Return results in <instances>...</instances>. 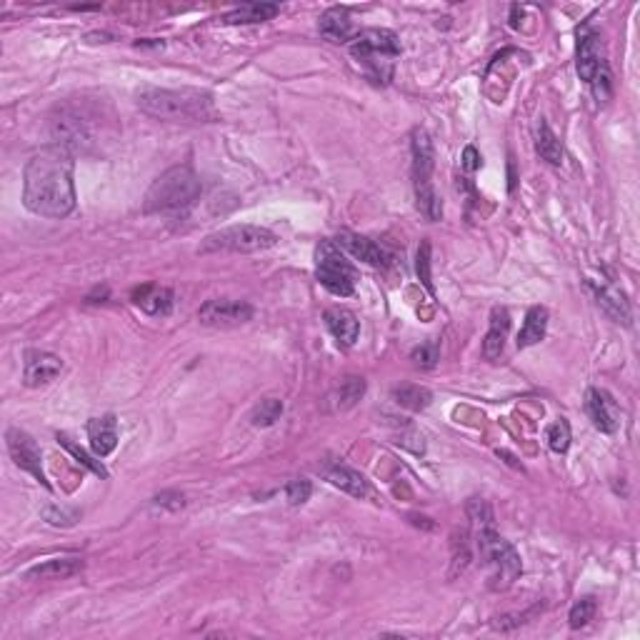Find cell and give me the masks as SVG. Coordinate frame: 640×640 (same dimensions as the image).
<instances>
[{
    "mask_svg": "<svg viewBox=\"0 0 640 640\" xmlns=\"http://www.w3.org/2000/svg\"><path fill=\"white\" fill-rule=\"evenodd\" d=\"M76 158L63 145L36 153L23 173V203L30 213L65 218L76 208Z\"/></svg>",
    "mask_w": 640,
    "mask_h": 640,
    "instance_id": "cell-1",
    "label": "cell"
},
{
    "mask_svg": "<svg viewBox=\"0 0 640 640\" xmlns=\"http://www.w3.org/2000/svg\"><path fill=\"white\" fill-rule=\"evenodd\" d=\"M143 113L170 123H213V96L198 88H143L138 93Z\"/></svg>",
    "mask_w": 640,
    "mask_h": 640,
    "instance_id": "cell-2",
    "label": "cell"
},
{
    "mask_svg": "<svg viewBox=\"0 0 640 640\" xmlns=\"http://www.w3.org/2000/svg\"><path fill=\"white\" fill-rule=\"evenodd\" d=\"M203 183L190 165L168 168L163 176L155 178L145 193L143 211L145 213H176L201 198Z\"/></svg>",
    "mask_w": 640,
    "mask_h": 640,
    "instance_id": "cell-3",
    "label": "cell"
},
{
    "mask_svg": "<svg viewBox=\"0 0 640 640\" xmlns=\"http://www.w3.org/2000/svg\"><path fill=\"white\" fill-rule=\"evenodd\" d=\"M348 51L376 83H388L393 78V63L401 55V43L393 30L370 28L348 43Z\"/></svg>",
    "mask_w": 640,
    "mask_h": 640,
    "instance_id": "cell-4",
    "label": "cell"
},
{
    "mask_svg": "<svg viewBox=\"0 0 640 640\" xmlns=\"http://www.w3.org/2000/svg\"><path fill=\"white\" fill-rule=\"evenodd\" d=\"M476 545L480 561L488 568V586L493 590H505L513 586L523 573L520 555L505 538L498 536L495 526L476 528Z\"/></svg>",
    "mask_w": 640,
    "mask_h": 640,
    "instance_id": "cell-5",
    "label": "cell"
},
{
    "mask_svg": "<svg viewBox=\"0 0 640 640\" xmlns=\"http://www.w3.org/2000/svg\"><path fill=\"white\" fill-rule=\"evenodd\" d=\"M411 153H413V188L418 211L426 215L428 220H440L443 218V205L436 188H433V143L423 128H415L413 140H411Z\"/></svg>",
    "mask_w": 640,
    "mask_h": 640,
    "instance_id": "cell-6",
    "label": "cell"
},
{
    "mask_svg": "<svg viewBox=\"0 0 640 640\" xmlns=\"http://www.w3.org/2000/svg\"><path fill=\"white\" fill-rule=\"evenodd\" d=\"M278 243L273 230L263 226H228L205 236L198 253H258L268 251Z\"/></svg>",
    "mask_w": 640,
    "mask_h": 640,
    "instance_id": "cell-7",
    "label": "cell"
},
{
    "mask_svg": "<svg viewBox=\"0 0 640 640\" xmlns=\"http://www.w3.org/2000/svg\"><path fill=\"white\" fill-rule=\"evenodd\" d=\"M318 283L326 290H330L333 295L340 298H348L355 290V280H358V270L353 268L345 255L336 248L333 240H326L320 248H318V270H315Z\"/></svg>",
    "mask_w": 640,
    "mask_h": 640,
    "instance_id": "cell-8",
    "label": "cell"
},
{
    "mask_svg": "<svg viewBox=\"0 0 640 640\" xmlns=\"http://www.w3.org/2000/svg\"><path fill=\"white\" fill-rule=\"evenodd\" d=\"M5 445H8V453H11V458H13V463L18 465L21 470H26V473H30L38 483H43L46 488H51L48 478L43 473V458H40L38 443L30 438L26 430H21V428H8V433H5Z\"/></svg>",
    "mask_w": 640,
    "mask_h": 640,
    "instance_id": "cell-9",
    "label": "cell"
},
{
    "mask_svg": "<svg viewBox=\"0 0 640 640\" xmlns=\"http://www.w3.org/2000/svg\"><path fill=\"white\" fill-rule=\"evenodd\" d=\"M253 305L233 298H213L198 311V320L208 328H236L248 323L253 318Z\"/></svg>",
    "mask_w": 640,
    "mask_h": 640,
    "instance_id": "cell-10",
    "label": "cell"
},
{
    "mask_svg": "<svg viewBox=\"0 0 640 640\" xmlns=\"http://www.w3.org/2000/svg\"><path fill=\"white\" fill-rule=\"evenodd\" d=\"M603 73H611L608 68V55H605V43L598 33H586L578 46V76L586 83H593Z\"/></svg>",
    "mask_w": 640,
    "mask_h": 640,
    "instance_id": "cell-11",
    "label": "cell"
},
{
    "mask_svg": "<svg viewBox=\"0 0 640 640\" xmlns=\"http://www.w3.org/2000/svg\"><path fill=\"white\" fill-rule=\"evenodd\" d=\"M63 361L48 351H28L23 358V380L28 388H40L61 376Z\"/></svg>",
    "mask_w": 640,
    "mask_h": 640,
    "instance_id": "cell-12",
    "label": "cell"
},
{
    "mask_svg": "<svg viewBox=\"0 0 640 640\" xmlns=\"http://www.w3.org/2000/svg\"><path fill=\"white\" fill-rule=\"evenodd\" d=\"M586 413L601 433H615L618 430V405L605 390L590 388L586 393Z\"/></svg>",
    "mask_w": 640,
    "mask_h": 640,
    "instance_id": "cell-13",
    "label": "cell"
},
{
    "mask_svg": "<svg viewBox=\"0 0 640 640\" xmlns=\"http://www.w3.org/2000/svg\"><path fill=\"white\" fill-rule=\"evenodd\" d=\"M336 243H338V245H343L345 251L351 253L353 258H358V261H363V263L373 265V268H383V265L388 263V253L383 251L376 240L365 238V236H358V233H348V230H343Z\"/></svg>",
    "mask_w": 640,
    "mask_h": 640,
    "instance_id": "cell-14",
    "label": "cell"
},
{
    "mask_svg": "<svg viewBox=\"0 0 640 640\" xmlns=\"http://www.w3.org/2000/svg\"><path fill=\"white\" fill-rule=\"evenodd\" d=\"M323 476L330 486H336L343 493H348L353 498H368L370 495V486L358 470H353L351 465L345 463H330L323 468Z\"/></svg>",
    "mask_w": 640,
    "mask_h": 640,
    "instance_id": "cell-15",
    "label": "cell"
},
{
    "mask_svg": "<svg viewBox=\"0 0 640 640\" xmlns=\"http://www.w3.org/2000/svg\"><path fill=\"white\" fill-rule=\"evenodd\" d=\"M173 290L165 288V286H143L133 293V303L138 305L140 311H145L148 315H155V318H163V315H170L173 311Z\"/></svg>",
    "mask_w": 640,
    "mask_h": 640,
    "instance_id": "cell-16",
    "label": "cell"
},
{
    "mask_svg": "<svg viewBox=\"0 0 640 640\" xmlns=\"http://www.w3.org/2000/svg\"><path fill=\"white\" fill-rule=\"evenodd\" d=\"M88 438L90 448L98 458H108L118 445V423L115 415H103V418H93L88 423Z\"/></svg>",
    "mask_w": 640,
    "mask_h": 640,
    "instance_id": "cell-17",
    "label": "cell"
},
{
    "mask_svg": "<svg viewBox=\"0 0 640 640\" xmlns=\"http://www.w3.org/2000/svg\"><path fill=\"white\" fill-rule=\"evenodd\" d=\"M508 330H511V313L505 308H493L490 313V328L483 340V355L488 361L501 358L503 348H505V340H508Z\"/></svg>",
    "mask_w": 640,
    "mask_h": 640,
    "instance_id": "cell-18",
    "label": "cell"
},
{
    "mask_svg": "<svg viewBox=\"0 0 640 640\" xmlns=\"http://www.w3.org/2000/svg\"><path fill=\"white\" fill-rule=\"evenodd\" d=\"M326 326L328 330L333 333V338L338 340V345L343 348H351L353 343L358 340V330H361V323L358 318L345 311V308H330L326 311Z\"/></svg>",
    "mask_w": 640,
    "mask_h": 640,
    "instance_id": "cell-19",
    "label": "cell"
},
{
    "mask_svg": "<svg viewBox=\"0 0 640 640\" xmlns=\"http://www.w3.org/2000/svg\"><path fill=\"white\" fill-rule=\"evenodd\" d=\"M320 36H326L333 43H351L353 40V23L348 8H328L326 13L320 15Z\"/></svg>",
    "mask_w": 640,
    "mask_h": 640,
    "instance_id": "cell-20",
    "label": "cell"
},
{
    "mask_svg": "<svg viewBox=\"0 0 640 640\" xmlns=\"http://www.w3.org/2000/svg\"><path fill=\"white\" fill-rule=\"evenodd\" d=\"M280 13V5L276 3H243L236 11L223 15V23L228 26H248V23H265Z\"/></svg>",
    "mask_w": 640,
    "mask_h": 640,
    "instance_id": "cell-21",
    "label": "cell"
},
{
    "mask_svg": "<svg viewBox=\"0 0 640 640\" xmlns=\"http://www.w3.org/2000/svg\"><path fill=\"white\" fill-rule=\"evenodd\" d=\"M80 570H83L80 558H53V561L30 568L28 578H33V580H68V578L78 576Z\"/></svg>",
    "mask_w": 640,
    "mask_h": 640,
    "instance_id": "cell-22",
    "label": "cell"
},
{
    "mask_svg": "<svg viewBox=\"0 0 640 640\" xmlns=\"http://www.w3.org/2000/svg\"><path fill=\"white\" fill-rule=\"evenodd\" d=\"M545 328H548V311L543 305H533L526 315V326L518 333V348H530L545 338Z\"/></svg>",
    "mask_w": 640,
    "mask_h": 640,
    "instance_id": "cell-23",
    "label": "cell"
},
{
    "mask_svg": "<svg viewBox=\"0 0 640 640\" xmlns=\"http://www.w3.org/2000/svg\"><path fill=\"white\" fill-rule=\"evenodd\" d=\"M536 151L540 153L543 161H548L551 165L563 163V145L551 130V126L545 123V118H538V123H536Z\"/></svg>",
    "mask_w": 640,
    "mask_h": 640,
    "instance_id": "cell-24",
    "label": "cell"
},
{
    "mask_svg": "<svg viewBox=\"0 0 640 640\" xmlns=\"http://www.w3.org/2000/svg\"><path fill=\"white\" fill-rule=\"evenodd\" d=\"M595 301L601 305L605 313L615 318L618 323H630V305H628L626 295L620 293L618 288L613 286H601V288H595Z\"/></svg>",
    "mask_w": 640,
    "mask_h": 640,
    "instance_id": "cell-25",
    "label": "cell"
},
{
    "mask_svg": "<svg viewBox=\"0 0 640 640\" xmlns=\"http://www.w3.org/2000/svg\"><path fill=\"white\" fill-rule=\"evenodd\" d=\"M393 401L398 403L401 408H408V411H426L430 401H433V393L423 386H398L393 388Z\"/></svg>",
    "mask_w": 640,
    "mask_h": 640,
    "instance_id": "cell-26",
    "label": "cell"
},
{
    "mask_svg": "<svg viewBox=\"0 0 640 640\" xmlns=\"http://www.w3.org/2000/svg\"><path fill=\"white\" fill-rule=\"evenodd\" d=\"M363 393H365L363 378L358 376L345 378V380L338 386V390H336V395H333L336 408H338V411H348V408H353L355 403L363 398Z\"/></svg>",
    "mask_w": 640,
    "mask_h": 640,
    "instance_id": "cell-27",
    "label": "cell"
},
{
    "mask_svg": "<svg viewBox=\"0 0 640 640\" xmlns=\"http://www.w3.org/2000/svg\"><path fill=\"white\" fill-rule=\"evenodd\" d=\"M280 415H283V403L278 398H265L253 408L251 423L255 428H268L273 426L276 420H280Z\"/></svg>",
    "mask_w": 640,
    "mask_h": 640,
    "instance_id": "cell-28",
    "label": "cell"
},
{
    "mask_svg": "<svg viewBox=\"0 0 640 640\" xmlns=\"http://www.w3.org/2000/svg\"><path fill=\"white\" fill-rule=\"evenodd\" d=\"M595 598L593 595H583V598H578L573 603V608H570V613H568V626L573 628V630H580V628H586L593 620V615H595Z\"/></svg>",
    "mask_w": 640,
    "mask_h": 640,
    "instance_id": "cell-29",
    "label": "cell"
},
{
    "mask_svg": "<svg viewBox=\"0 0 640 640\" xmlns=\"http://www.w3.org/2000/svg\"><path fill=\"white\" fill-rule=\"evenodd\" d=\"M58 443H61V445H63L65 451H68V453H71V455H73V458H76L78 463H80V465H86V468H88V470H93V473H96V476L108 478V470H105V468H103L101 461H96V458H93V455H88V453L83 451V448H80V445H78V443H73V440L68 438V436H65V433H58Z\"/></svg>",
    "mask_w": 640,
    "mask_h": 640,
    "instance_id": "cell-30",
    "label": "cell"
},
{
    "mask_svg": "<svg viewBox=\"0 0 640 640\" xmlns=\"http://www.w3.org/2000/svg\"><path fill=\"white\" fill-rule=\"evenodd\" d=\"M430 243L423 240L420 245H418V255H415V273L420 278V283L426 286V290L430 295H436V286H433V276H430Z\"/></svg>",
    "mask_w": 640,
    "mask_h": 640,
    "instance_id": "cell-31",
    "label": "cell"
},
{
    "mask_svg": "<svg viewBox=\"0 0 640 640\" xmlns=\"http://www.w3.org/2000/svg\"><path fill=\"white\" fill-rule=\"evenodd\" d=\"M570 440H573V436H570L568 420H565V418H558V420L548 428V445H551V451L563 455V453H568V448H570Z\"/></svg>",
    "mask_w": 640,
    "mask_h": 640,
    "instance_id": "cell-32",
    "label": "cell"
},
{
    "mask_svg": "<svg viewBox=\"0 0 640 640\" xmlns=\"http://www.w3.org/2000/svg\"><path fill=\"white\" fill-rule=\"evenodd\" d=\"M411 361L420 368H433L438 363V343L436 340H428V343H420L418 348H413L411 353Z\"/></svg>",
    "mask_w": 640,
    "mask_h": 640,
    "instance_id": "cell-33",
    "label": "cell"
},
{
    "mask_svg": "<svg viewBox=\"0 0 640 640\" xmlns=\"http://www.w3.org/2000/svg\"><path fill=\"white\" fill-rule=\"evenodd\" d=\"M311 493H313V486L305 478H295V480H290L288 486H286V498H288L290 505H303L311 498Z\"/></svg>",
    "mask_w": 640,
    "mask_h": 640,
    "instance_id": "cell-34",
    "label": "cell"
},
{
    "mask_svg": "<svg viewBox=\"0 0 640 640\" xmlns=\"http://www.w3.org/2000/svg\"><path fill=\"white\" fill-rule=\"evenodd\" d=\"M470 563V551H468V533H461V540L453 543V576L463 573Z\"/></svg>",
    "mask_w": 640,
    "mask_h": 640,
    "instance_id": "cell-35",
    "label": "cell"
},
{
    "mask_svg": "<svg viewBox=\"0 0 640 640\" xmlns=\"http://www.w3.org/2000/svg\"><path fill=\"white\" fill-rule=\"evenodd\" d=\"M43 518L51 523V526H73L78 520V513L76 511H68V508H58V505H48L46 511H43Z\"/></svg>",
    "mask_w": 640,
    "mask_h": 640,
    "instance_id": "cell-36",
    "label": "cell"
},
{
    "mask_svg": "<svg viewBox=\"0 0 640 640\" xmlns=\"http://www.w3.org/2000/svg\"><path fill=\"white\" fill-rule=\"evenodd\" d=\"M153 505H161V508H170V511H180L186 505V498L180 493H161L153 498Z\"/></svg>",
    "mask_w": 640,
    "mask_h": 640,
    "instance_id": "cell-37",
    "label": "cell"
},
{
    "mask_svg": "<svg viewBox=\"0 0 640 640\" xmlns=\"http://www.w3.org/2000/svg\"><path fill=\"white\" fill-rule=\"evenodd\" d=\"M463 168L468 173H473V170L480 168V153H478L473 145H468L463 151Z\"/></svg>",
    "mask_w": 640,
    "mask_h": 640,
    "instance_id": "cell-38",
    "label": "cell"
},
{
    "mask_svg": "<svg viewBox=\"0 0 640 640\" xmlns=\"http://www.w3.org/2000/svg\"><path fill=\"white\" fill-rule=\"evenodd\" d=\"M411 518V523L413 526H426V528H433V523H428L430 518H423V515H408Z\"/></svg>",
    "mask_w": 640,
    "mask_h": 640,
    "instance_id": "cell-39",
    "label": "cell"
}]
</instances>
